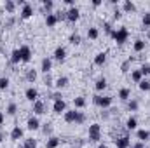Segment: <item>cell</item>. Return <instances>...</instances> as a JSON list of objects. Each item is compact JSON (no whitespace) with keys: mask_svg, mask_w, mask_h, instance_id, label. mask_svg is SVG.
Listing matches in <instances>:
<instances>
[{"mask_svg":"<svg viewBox=\"0 0 150 148\" xmlns=\"http://www.w3.org/2000/svg\"><path fill=\"white\" fill-rule=\"evenodd\" d=\"M122 11H124V12H134V11H136V5H134V2H131V0H126V2L122 4Z\"/></svg>","mask_w":150,"mask_h":148,"instance_id":"cell-17","label":"cell"},{"mask_svg":"<svg viewBox=\"0 0 150 148\" xmlns=\"http://www.w3.org/2000/svg\"><path fill=\"white\" fill-rule=\"evenodd\" d=\"M33 111H35L37 115H44V113H47V105H45L42 99H37V101L33 103Z\"/></svg>","mask_w":150,"mask_h":148,"instance_id":"cell-7","label":"cell"},{"mask_svg":"<svg viewBox=\"0 0 150 148\" xmlns=\"http://www.w3.org/2000/svg\"><path fill=\"white\" fill-rule=\"evenodd\" d=\"M100 140H101V127H100V124H91L89 125V141L98 143Z\"/></svg>","mask_w":150,"mask_h":148,"instance_id":"cell-2","label":"cell"},{"mask_svg":"<svg viewBox=\"0 0 150 148\" xmlns=\"http://www.w3.org/2000/svg\"><path fill=\"white\" fill-rule=\"evenodd\" d=\"M65 58H67V49L65 47H56V51H54V59H58V61H65Z\"/></svg>","mask_w":150,"mask_h":148,"instance_id":"cell-11","label":"cell"},{"mask_svg":"<svg viewBox=\"0 0 150 148\" xmlns=\"http://www.w3.org/2000/svg\"><path fill=\"white\" fill-rule=\"evenodd\" d=\"M23 148H37V141H35L33 138H28V140H25Z\"/></svg>","mask_w":150,"mask_h":148,"instance_id":"cell-34","label":"cell"},{"mask_svg":"<svg viewBox=\"0 0 150 148\" xmlns=\"http://www.w3.org/2000/svg\"><path fill=\"white\" fill-rule=\"evenodd\" d=\"M131 148H145V145H143L142 141H138V143H134V145H133Z\"/></svg>","mask_w":150,"mask_h":148,"instance_id":"cell-49","label":"cell"},{"mask_svg":"<svg viewBox=\"0 0 150 148\" xmlns=\"http://www.w3.org/2000/svg\"><path fill=\"white\" fill-rule=\"evenodd\" d=\"M26 127H28L30 131H37L38 127H40V122H38L37 117H30L28 122H26Z\"/></svg>","mask_w":150,"mask_h":148,"instance_id":"cell-13","label":"cell"},{"mask_svg":"<svg viewBox=\"0 0 150 148\" xmlns=\"http://www.w3.org/2000/svg\"><path fill=\"white\" fill-rule=\"evenodd\" d=\"M25 98L28 99V101H32V103H35L38 99V91L35 87H28L26 91H25Z\"/></svg>","mask_w":150,"mask_h":148,"instance_id":"cell-8","label":"cell"},{"mask_svg":"<svg viewBox=\"0 0 150 148\" xmlns=\"http://www.w3.org/2000/svg\"><path fill=\"white\" fill-rule=\"evenodd\" d=\"M40 66H42L40 70H42L44 73L47 75L49 72H51V68H52V61H51V58H44V59H42V65H40Z\"/></svg>","mask_w":150,"mask_h":148,"instance_id":"cell-14","label":"cell"},{"mask_svg":"<svg viewBox=\"0 0 150 148\" xmlns=\"http://www.w3.org/2000/svg\"><path fill=\"white\" fill-rule=\"evenodd\" d=\"M44 84H45V85H52V80H51V77H49V73L45 75V78H44Z\"/></svg>","mask_w":150,"mask_h":148,"instance_id":"cell-48","label":"cell"},{"mask_svg":"<svg viewBox=\"0 0 150 148\" xmlns=\"http://www.w3.org/2000/svg\"><path fill=\"white\" fill-rule=\"evenodd\" d=\"M79 18H80V11L77 9V7H70L68 11H67V21H70V23H75V21H79Z\"/></svg>","mask_w":150,"mask_h":148,"instance_id":"cell-4","label":"cell"},{"mask_svg":"<svg viewBox=\"0 0 150 148\" xmlns=\"http://www.w3.org/2000/svg\"><path fill=\"white\" fill-rule=\"evenodd\" d=\"M140 72H142V75H150V65H149V63H145V65H142V68H140Z\"/></svg>","mask_w":150,"mask_h":148,"instance_id":"cell-41","label":"cell"},{"mask_svg":"<svg viewBox=\"0 0 150 148\" xmlns=\"http://www.w3.org/2000/svg\"><path fill=\"white\" fill-rule=\"evenodd\" d=\"M94 87H96V91H103L107 87V78H98L96 84H94Z\"/></svg>","mask_w":150,"mask_h":148,"instance_id":"cell-30","label":"cell"},{"mask_svg":"<svg viewBox=\"0 0 150 148\" xmlns=\"http://www.w3.org/2000/svg\"><path fill=\"white\" fill-rule=\"evenodd\" d=\"M98 148H108V147H107V145H103V143H101V145H98Z\"/></svg>","mask_w":150,"mask_h":148,"instance_id":"cell-54","label":"cell"},{"mask_svg":"<svg viewBox=\"0 0 150 148\" xmlns=\"http://www.w3.org/2000/svg\"><path fill=\"white\" fill-rule=\"evenodd\" d=\"M23 138V129L19 127V125H16L12 131H11V140L12 141H18V140H21Z\"/></svg>","mask_w":150,"mask_h":148,"instance_id":"cell-12","label":"cell"},{"mask_svg":"<svg viewBox=\"0 0 150 148\" xmlns=\"http://www.w3.org/2000/svg\"><path fill=\"white\" fill-rule=\"evenodd\" d=\"M49 98L54 99V101H61L63 99V94L61 92H52V94H49Z\"/></svg>","mask_w":150,"mask_h":148,"instance_id":"cell-42","label":"cell"},{"mask_svg":"<svg viewBox=\"0 0 150 148\" xmlns=\"http://www.w3.org/2000/svg\"><path fill=\"white\" fill-rule=\"evenodd\" d=\"M56 18H58V21H63V19H67V12L59 11V12H56Z\"/></svg>","mask_w":150,"mask_h":148,"instance_id":"cell-45","label":"cell"},{"mask_svg":"<svg viewBox=\"0 0 150 148\" xmlns=\"http://www.w3.org/2000/svg\"><path fill=\"white\" fill-rule=\"evenodd\" d=\"M147 37H149V38H150V30H149V33H147Z\"/></svg>","mask_w":150,"mask_h":148,"instance_id":"cell-55","label":"cell"},{"mask_svg":"<svg viewBox=\"0 0 150 148\" xmlns=\"http://www.w3.org/2000/svg\"><path fill=\"white\" fill-rule=\"evenodd\" d=\"M74 105H75V108H84V106H86V99H84L82 96H77L74 99Z\"/></svg>","mask_w":150,"mask_h":148,"instance_id":"cell-32","label":"cell"},{"mask_svg":"<svg viewBox=\"0 0 150 148\" xmlns=\"http://www.w3.org/2000/svg\"><path fill=\"white\" fill-rule=\"evenodd\" d=\"M25 78H26L28 82H35V80H37V72H35L33 68L26 70V75H25Z\"/></svg>","mask_w":150,"mask_h":148,"instance_id":"cell-26","label":"cell"},{"mask_svg":"<svg viewBox=\"0 0 150 148\" xmlns=\"http://www.w3.org/2000/svg\"><path fill=\"white\" fill-rule=\"evenodd\" d=\"M113 141H115V145H117V148H129V145H131V140H129L127 132H126L124 136H120V138H115Z\"/></svg>","mask_w":150,"mask_h":148,"instance_id":"cell-6","label":"cell"},{"mask_svg":"<svg viewBox=\"0 0 150 148\" xmlns=\"http://www.w3.org/2000/svg\"><path fill=\"white\" fill-rule=\"evenodd\" d=\"M127 110L136 111V110H138V101H136V99H131V101L127 103Z\"/></svg>","mask_w":150,"mask_h":148,"instance_id":"cell-38","label":"cell"},{"mask_svg":"<svg viewBox=\"0 0 150 148\" xmlns=\"http://www.w3.org/2000/svg\"><path fill=\"white\" fill-rule=\"evenodd\" d=\"M9 87V78L7 77H2L0 78V89H7Z\"/></svg>","mask_w":150,"mask_h":148,"instance_id":"cell-44","label":"cell"},{"mask_svg":"<svg viewBox=\"0 0 150 148\" xmlns=\"http://www.w3.org/2000/svg\"><path fill=\"white\" fill-rule=\"evenodd\" d=\"M127 37H129V30L127 28H119V30H113V33H112V38L119 44V45H122L126 40H127Z\"/></svg>","mask_w":150,"mask_h":148,"instance_id":"cell-1","label":"cell"},{"mask_svg":"<svg viewBox=\"0 0 150 148\" xmlns=\"http://www.w3.org/2000/svg\"><path fill=\"white\" fill-rule=\"evenodd\" d=\"M72 148H75V147H72Z\"/></svg>","mask_w":150,"mask_h":148,"instance_id":"cell-56","label":"cell"},{"mask_svg":"<svg viewBox=\"0 0 150 148\" xmlns=\"http://www.w3.org/2000/svg\"><path fill=\"white\" fill-rule=\"evenodd\" d=\"M32 16H33V5L32 4H25L23 11H21V19H28Z\"/></svg>","mask_w":150,"mask_h":148,"instance_id":"cell-9","label":"cell"},{"mask_svg":"<svg viewBox=\"0 0 150 148\" xmlns=\"http://www.w3.org/2000/svg\"><path fill=\"white\" fill-rule=\"evenodd\" d=\"M52 111H54V113H65V111H67V103H65V99H61V101H54V105H52Z\"/></svg>","mask_w":150,"mask_h":148,"instance_id":"cell-10","label":"cell"},{"mask_svg":"<svg viewBox=\"0 0 150 148\" xmlns=\"http://www.w3.org/2000/svg\"><path fill=\"white\" fill-rule=\"evenodd\" d=\"M51 131H52V124H44V132L49 134Z\"/></svg>","mask_w":150,"mask_h":148,"instance_id":"cell-47","label":"cell"},{"mask_svg":"<svg viewBox=\"0 0 150 148\" xmlns=\"http://www.w3.org/2000/svg\"><path fill=\"white\" fill-rule=\"evenodd\" d=\"M58 89H65L67 85H68V77H59V78H56V84H54Z\"/></svg>","mask_w":150,"mask_h":148,"instance_id":"cell-20","label":"cell"},{"mask_svg":"<svg viewBox=\"0 0 150 148\" xmlns=\"http://www.w3.org/2000/svg\"><path fill=\"white\" fill-rule=\"evenodd\" d=\"M0 124H4V113L0 111Z\"/></svg>","mask_w":150,"mask_h":148,"instance_id":"cell-52","label":"cell"},{"mask_svg":"<svg viewBox=\"0 0 150 148\" xmlns=\"http://www.w3.org/2000/svg\"><path fill=\"white\" fill-rule=\"evenodd\" d=\"M131 61H133V59H127V61H124V63H122V66H120V72H122V73H127V72H129Z\"/></svg>","mask_w":150,"mask_h":148,"instance_id":"cell-37","label":"cell"},{"mask_svg":"<svg viewBox=\"0 0 150 148\" xmlns=\"http://www.w3.org/2000/svg\"><path fill=\"white\" fill-rule=\"evenodd\" d=\"M42 7H44V11H45L47 14H51V11H52V7H54V2H52V0H42Z\"/></svg>","mask_w":150,"mask_h":148,"instance_id":"cell-25","label":"cell"},{"mask_svg":"<svg viewBox=\"0 0 150 148\" xmlns=\"http://www.w3.org/2000/svg\"><path fill=\"white\" fill-rule=\"evenodd\" d=\"M19 52H21V61L23 63H30L32 61V49L28 45H21L19 47Z\"/></svg>","mask_w":150,"mask_h":148,"instance_id":"cell-5","label":"cell"},{"mask_svg":"<svg viewBox=\"0 0 150 148\" xmlns=\"http://www.w3.org/2000/svg\"><path fill=\"white\" fill-rule=\"evenodd\" d=\"M56 23H58V18H56V14H52V12H51V14H45V25H47L49 28H52Z\"/></svg>","mask_w":150,"mask_h":148,"instance_id":"cell-18","label":"cell"},{"mask_svg":"<svg viewBox=\"0 0 150 148\" xmlns=\"http://www.w3.org/2000/svg\"><path fill=\"white\" fill-rule=\"evenodd\" d=\"M105 61H107V52H98V54L94 56V65H96V66H103Z\"/></svg>","mask_w":150,"mask_h":148,"instance_id":"cell-16","label":"cell"},{"mask_svg":"<svg viewBox=\"0 0 150 148\" xmlns=\"http://www.w3.org/2000/svg\"><path fill=\"white\" fill-rule=\"evenodd\" d=\"M103 30H105V33L107 35H110L112 37V33H113V26L108 23V21H103Z\"/></svg>","mask_w":150,"mask_h":148,"instance_id":"cell-35","label":"cell"},{"mask_svg":"<svg viewBox=\"0 0 150 148\" xmlns=\"http://www.w3.org/2000/svg\"><path fill=\"white\" fill-rule=\"evenodd\" d=\"M136 125H138V120L134 117H129L127 122H126V129L127 131H133V129H136Z\"/></svg>","mask_w":150,"mask_h":148,"instance_id":"cell-24","label":"cell"},{"mask_svg":"<svg viewBox=\"0 0 150 148\" xmlns=\"http://www.w3.org/2000/svg\"><path fill=\"white\" fill-rule=\"evenodd\" d=\"M4 138H5V134H4V132L0 131V141H4Z\"/></svg>","mask_w":150,"mask_h":148,"instance_id":"cell-53","label":"cell"},{"mask_svg":"<svg viewBox=\"0 0 150 148\" xmlns=\"http://www.w3.org/2000/svg\"><path fill=\"white\" fill-rule=\"evenodd\" d=\"M100 5H101L100 0H93V7H100Z\"/></svg>","mask_w":150,"mask_h":148,"instance_id":"cell-50","label":"cell"},{"mask_svg":"<svg viewBox=\"0 0 150 148\" xmlns=\"http://www.w3.org/2000/svg\"><path fill=\"white\" fill-rule=\"evenodd\" d=\"M16 111H18V105H16V103H11V105L7 106V113H9V115H16Z\"/></svg>","mask_w":150,"mask_h":148,"instance_id":"cell-39","label":"cell"},{"mask_svg":"<svg viewBox=\"0 0 150 148\" xmlns=\"http://www.w3.org/2000/svg\"><path fill=\"white\" fill-rule=\"evenodd\" d=\"M77 115H79V111H77V110L65 111V122H68V124H74L75 120H77Z\"/></svg>","mask_w":150,"mask_h":148,"instance_id":"cell-15","label":"cell"},{"mask_svg":"<svg viewBox=\"0 0 150 148\" xmlns=\"http://www.w3.org/2000/svg\"><path fill=\"white\" fill-rule=\"evenodd\" d=\"M19 61H21V52H19V49H14L11 52V63L12 65H18Z\"/></svg>","mask_w":150,"mask_h":148,"instance_id":"cell-19","label":"cell"},{"mask_svg":"<svg viewBox=\"0 0 150 148\" xmlns=\"http://www.w3.org/2000/svg\"><path fill=\"white\" fill-rule=\"evenodd\" d=\"M133 49H134L136 52H142V51L145 49V40H136L134 45H133Z\"/></svg>","mask_w":150,"mask_h":148,"instance_id":"cell-33","label":"cell"},{"mask_svg":"<svg viewBox=\"0 0 150 148\" xmlns=\"http://www.w3.org/2000/svg\"><path fill=\"white\" fill-rule=\"evenodd\" d=\"M5 11H7L9 14H14V11H16V2H12V0H5Z\"/></svg>","mask_w":150,"mask_h":148,"instance_id":"cell-27","label":"cell"},{"mask_svg":"<svg viewBox=\"0 0 150 148\" xmlns=\"http://www.w3.org/2000/svg\"><path fill=\"white\" fill-rule=\"evenodd\" d=\"M93 103H94L96 106L108 108V106L112 105V96H100V94H96V96H93Z\"/></svg>","mask_w":150,"mask_h":148,"instance_id":"cell-3","label":"cell"},{"mask_svg":"<svg viewBox=\"0 0 150 148\" xmlns=\"http://www.w3.org/2000/svg\"><path fill=\"white\" fill-rule=\"evenodd\" d=\"M87 37L91 38V40H96V38L100 37V32H98V28H87Z\"/></svg>","mask_w":150,"mask_h":148,"instance_id":"cell-29","label":"cell"},{"mask_svg":"<svg viewBox=\"0 0 150 148\" xmlns=\"http://www.w3.org/2000/svg\"><path fill=\"white\" fill-rule=\"evenodd\" d=\"M138 87H140L142 91H150V82L147 80V78H143V80L138 84Z\"/></svg>","mask_w":150,"mask_h":148,"instance_id":"cell-36","label":"cell"},{"mask_svg":"<svg viewBox=\"0 0 150 148\" xmlns=\"http://www.w3.org/2000/svg\"><path fill=\"white\" fill-rule=\"evenodd\" d=\"M129 96H131V91H129L127 87H122V89L119 91V98H120L122 101H127V99H129Z\"/></svg>","mask_w":150,"mask_h":148,"instance_id":"cell-23","label":"cell"},{"mask_svg":"<svg viewBox=\"0 0 150 148\" xmlns=\"http://www.w3.org/2000/svg\"><path fill=\"white\" fill-rule=\"evenodd\" d=\"M45 147L47 148H58L59 147V140H58L56 136H51V138L45 141Z\"/></svg>","mask_w":150,"mask_h":148,"instance_id":"cell-21","label":"cell"},{"mask_svg":"<svg viewBox=\"0 0 150 148\" xmlns=\"http://www.w3.org/2000/svg\"><path fill=\"white\" fill-rule=\"evenodd\" d=\"M120 18H122V12H120V9L117 7V9L113 11V19H120Z\"/></svg>","mask_w":150,"mask_h":148,"instance_id":"cell-46","label":"cell"},{"mask_svg":"<svg viewBox=\"0 0 150 148\" xmlns=\"http://www.w3.org/2000/svg\"><path fill=\"white\" fill-rule=\"evenodd\" d=\"M84 122H86V113L79 111V115H77V120H75V124H84Z\"/></svg>","mask_w":150,"mask_h":148,"instance_id":"cell-43","label":"cell"},{"mask_svg":"<svg viewBox=\"0 0 150 148\" xmlns=\"http://www.w3.org/2000/svg\"><path fill=\"white\" fill-rule=\"evenodd\" d=\"M68 40H70V44H72V45H80V42H82V38H80L79 33H72Z\"/></svg>","mask_w":150,"mask_h":148,"instance_id":"cell-31","label":"cell"},{"mask_svg":"<svg viewBox=\"0 0 150 148\" xmlns=\"http://www.w3.org/2000/svg\"><path fill=\"white\" fill-rule=\"evenodd\" d=\"M142 23H143V26H150V12H145L143 14V19H142Z\"/></svg>","mask_w":150,"mask_h":148,"instance_id":"cell-40","label":"cell"},{"mask_svg":"<svg viewBox=\"0 0 150 148\" xmlns=\"http://www.w3.org/2000/svg\"><path fill=\"white\" fill-rule=\"evenodd\" d=\"M131 80H133V82H136V84H140V82L143 80V75H142V72H140V70H134V72L131 73Z\"/></svg>","mask_w":150,"mask_h":148,"instance_id":"cell-28","label":"cell"},{"mask_svg":"<svg viewBox=\"0 0 150 148\" xmlns=\"http://www.w3.org/2000/svg\"><path fill=\"white\" fill-rule=\"evenodd\" d=\"M136 138L143 143V141H147V140L150 138V132H149V131H145V129H140V131L136 132Z\"/></svg>","mask_w":150,"mask_h":148,"instance_id":"cell-22","label":"cell"},{"mask_svg":"<svg viewBox=\"0 0 150 148\" xmlns=\"http://www.w3.org/2000/svg\"><path fill=\"white\" fill-rule=\"evenodd\" d=\"M67 5H70V7H74V0H63Z\"/></svg>","mask_w":150,"mask_h":148,"instance_id":"cell-51","label":"cell"}]
</instances>
